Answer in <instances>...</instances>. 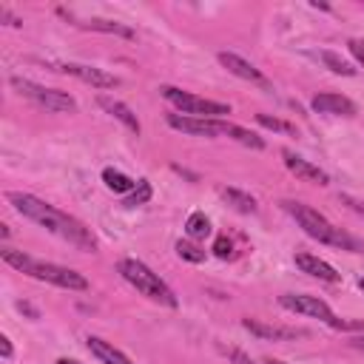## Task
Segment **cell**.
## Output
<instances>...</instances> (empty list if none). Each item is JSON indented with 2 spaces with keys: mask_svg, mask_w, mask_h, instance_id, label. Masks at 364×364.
Segmentation results:
<instances>
[{
  "mask_svg": "<svg viewBox=\"0 0 364 364\" xmlns=\"http://www.w3.org/2000/svg\"><path fill=\"white\" fill-rule=\"evenodd\" d=\"M9 202H11V208H14L20 216H26V219H31L34 225L46 228L48 233L65 239L68 245H74V247H80V250H94V247H97L94 233H91L80 219H74V216L57 210L54 205L43 202L40 196L11 191V193H9Z\"/></svg>",
  "mask_w": 364,
  "mask_h": 364,
  "instance_id": "1",
  "label": "cell"
},
{
  "mask_svg": "<svg viewBox=\"0 0 364 364\" xmlns=\"http://www.w3.org/2000/svg\"><path fill=\"white\" fill-rule=\"evenodd\" d=\"M284 210L299 222V228H301L310 239H316V242H321V245H330V247L353 250V253H361V250H364V245H361L355 236H350L347 230L336 228L327 216H321V213L313 210L310 205H301V202H284Z\"/></svg>",
  "mask_w": 364,
  "mask_h": 364,
  "instance_id": "2",
  "label": "cell"
},
{
  "mask_svg": "<svg viewBox=\"0 0 364 364\" xmlns=\"http://www.w3.org/2000/svg\"><path fill=\"white\" fill-rule=\"evenodd\" d=\"M3 262L17 267L20 273H28L31 279H40V282H48V284H57V287H65V290H88V279L71 267H63V264H54V262H40V259H31L28 253L23 250H14V247H3L0 250Z\"/></svg>",
  "mask_w": 364,
  "mask_h": 364,
  "instance_id": "3",
  "label": "cell"
},
{
  "mask_svg": "<svg viewBox=\"0 0 364 364\" xmlns=\"http://www.w3.org/2000/svg\"><path fill=\"white\" fill-rule=\"evenodd\" d=\"M119 273H122V279H125L131 287H136L145 299H151V301H156V304H165V307H176L173 290H171L148 264H142V262H136V259H122V262H119Z\"/></svg>",
  "mask_w": 364,
  "mask_h": 364,
  "instance_id": "4",
  "label": "cell"
},
{
  "mask_svg": "<svg viewBox=\"0 0 364 364\" xmlns=\"http://www.w3.org/2000/svg\"><path fill=\"white\" fill-rule=\"evenodd\" d=\"M11 88L23 97H28L31 102H37L40 108L46 111H57V114H71L77 111V100L68 94V91H60V88H46L40 82H31V80H23V77H11Z\"/></svg>",
  "mask_w": 364,
  "mask_h": 364,
  "instance_id": "5",
  "label": "cell"
},
{
  "mask_svg": "<svg viewBox=\"0 0 364 364\" xmlns=\"http://www.w3.org/2000/svg\"><path fill=\"white\" fill-rule=\"evenodd\" d=\"M159 91H162V97H165L173 108H179L182 114H191V117H208V119H213V117L230 114V108H228L225 102H213V100L196 97V94L182 91V88H173V85H162Z\"/></svg>",
  "mask_w": 364,
  "mask_h": 364,
  "instance_id": "6",
  "label": "cell"
},
{
  "mask_svg": "<svg viewBox=\"0 0 364 364\" xmlns=\"http://www.w3.org/2000/svg\"><path fill=\"white\" fill-rule=\"evenodd\" d=\"M279 304L290 313H301V316H310V318H318L330 327H347L344 321L336 318V313L330 310L327 301H321L318 296H307V293H284L279 296Z\"/></svg>",
  "mask_w": 364,
  "mask_h": 364,
  "instance_id": "7",
  "label": "cell"
},
{
  "mask_svg": "<svg viewBox=\"0 0 364 364\" xmlns=\"http://www.w3.org/2000/svg\"><path fill=\"white\" fill-rule=\"evenodd\" d=\"M168 125L191 136H219L228 131V122L208 119V117H191V114H168Z\"/></svg>",
  "mask_w": 364,
  "mask_h": 364,
  "instance_id": "8",
  "label": "cell"
},
{
  "mask_svg": "<svg viewBox=\"0 0 364 364\" xmlns=\"http://www.w3.org/2000/svg\"><path fill=\"white\" fill-rule=\"evenodd\" d=\"M54 68H57V71H63V74H71V77H77V80H82V82L94 85V88H117V85H119V80H117L114 74H108V71H102V68H97V65L60 63V65H54Z\"/></svg>",
  "mask_w": 364,
  "mask_h": 364,
  "instance_id": "9",
  "label": "cell"
},
{
  "mask_svg": "<svg viewBox=\"0 0 364 364\" xmlns=\"http://www.w3.org/2000/svg\"><path fill=\"white\" fill-rule=\"evenodd\" d=\"M219 63L230 71V74H236V77H242V80H250V82H256V85H270L267 80H264V74L253 65V63H247V60H242L239 54H233V51H219Z\"/></svg>",
  "mask_w": 364,
  "mask_h": 364,
  "instance_id": "10",
  "label": "cell"
},
{
  "mask_svg": "<svg viewBox=\"0 0 364 364\" xmlns=\"http://www.w3.org/2000/svg\"><path fill=\"white\" fill-rule=\"evenodd\" d=\"M282 156H284L287 171H290V173H296L299 179H304V182H316V185H327V182H330V176H327L318 165H313V162H307V159L296 156L293 151H284Z\"/></svg>",
  "mask_w": 364,
  "mask_h": 364,
  "instance_id": "11",
  "label": "cell"
},
{
  "mask_svg": "<svg viewBox=\"0 0 364 364\" xmlns=\"http://www.w3.org/2000/svg\"><path fill=\"white\" fill-rule=\"evenodd\" d=\"M313 111L318 114H341V117H353L355 114V102L341 97V94H333V91H324V94H316L313 97Z\"/></svg>",
  "mask_w": 364,
  "mask_h": 364,
  "instance_id": "12",
  "label": "cell"
},
{
  "mask_svg": "<svg viewBox=\"0 0 364 364\" xmlns=\"http://www.w3.org/2000/svg\"><path fill=\"white\" fill-rule=\"evenodd\" d=\"M296 267L301 270V273H307V276H313V279H321V282H338V273H336V267L333 264H327L324 259H318V256H313V253H296Z\"/></svg>",
  "mask_w": 364,
  "mask_h": 364,
  "instance_id": "13",
  "label": "cell"
},
{
  "mask_svg": "<svg viewBox=\"0 0 364 364\" xmlns=\"http://www.w3.org/2000/svg\"><path fill=\"white\" fill-rule=\"evenodd\" d=\"M97 102H100V108H102V111H108L114 119H119V122H122V125H125L131 134H139V131H142V128H139L136 114H134V111H131L125 102H119V100H114V97H100Z\"/></svg>",
  "mask_w": 364,
  "mask_h": 364,
  "instance_id": "14",
  "label": "cell"
},
{
  "mask_svg": "<svg viewBox=\"0 0 364 364\" xmlns=\"http://www.w3.org/2000/svg\"><path fill=\"white\" fill-rule=\"evenodd\" d=\"M253 336H262V338H273V341H284V338H296V336H304L301 330L296 327H276V324H262L256 318H245L242 321Z\"/></svg>",
  "mask_w": 364,
  "mask_h": 364,
  "instance_id": "15",
  "label": "cell"
},
{
  "mask_svg": "<svg viewBox=\"0 0 364 364\" xmlns=\"http://www.w3.org/2000/svg\"><path fill=\"white\" fill-rule=\"evenodd\" d=\"M88 350L102 361V364H134L122 350H117L111 341H102L97 336H88Z\"/></svg>",
  "mask_w": 364,
  "mask_h": 364,
  "instance_id": "16",
  "label": "cell"
},
{
  "mask_svg": "<svg viewBox=\"0 0 364 364\" xmlns=\"http://www.w3.org/2000/svg\"><path fill=\"white\" fill-rule=\"evenodd\" d=\"M82 28H91V31H105V34H117V37H125V40H134L136 34H134V28H128L125 23H117V20H100V17H94V20H85V23H80Z\"/></svg>",
  "mask_w": 364,
  "mask_h": 364,
  "instance_id": "17",
  "label": "cell"
},
{
  "mask_svg": "<svg viewBox=\"0 0 364 364\" xmlns=\"http://www.w3.org/2000/svg\"><path fill=\"white\" fill-rule=\"evenodd\" d=\"M222 199L233 208V210H239V213H256V199L250 196V193H245V191H239V188H225L222 191Z\"/></svg>",
  "mask_w": 364,
  "mask_h": 364,
  "instance_id": "18",
  "label": "cell"
},
{
  "mask_svg": "<svg viewBox=\"0 0 364 364\" xmlns=\"http://www.w3.org/2000/svg\"><path fill=\"white\" fill-rule=\"evenodd\" d=\"M102 182H105V188L114 191V193H131V191L136 188V182H134L131 176H125L122 171H117V168H105V171H102Z\"/></svg>",
  "mask_w": 364,
  "mask_h": 364,
  "instance_id": "19",
  "label": "cell"
},
{
  "mask_svg": "<svg viewBox=\"0 0 364 364\" xmlns=\"http://www.w3.org/2000/svg\"><path fill=\"white\" fill-rule=\"evenodd\" d=\"M185 233H188L191 239H205V236L210 233V219H208L202 210H193V213L188 216V222H185Z\"/></svg>",
  "mask_w": 364,
  "mask_h": 364,
  "instance_id": "20",
  "label": "cell"
},
{
  "mask_svg": "<svg viewBox=\"0 0 364 364\" xmlns=\"http://www.w3.org/2000/svg\"><path fill=\"white\" fill-rule=\"evenodd\" d=\"M225 134H228V136H233L236 142H242V145L253 148V151H262V148H264V139H262V136H256L253 131L242 128V125H230V122H228V131H225Z\"/></svg>",
  "mask_w": 364,
  "mask_h": 364,
  "instance_id": "21",
  "label": "cell"
},
{
  "mask_svg": "<svg viewBox=\"0 0 364 364\" xmlns=\"http://www.w3.org/2000/svg\"><path fill=\"white\" fill-rule=\"evenodd\" d=\"M321 63H324L333 74H341V77H353V74H355V68H353L347 60H341L338 54H333V51H321Z\"/></svg>",
  "mask_w": 364,
  "mask_h": 364,
  "instance_id": "22",
  "label": "cell"
},
{
  "mask_svg": "<svg viewBox=\"0 0 364 364\" xmlns=\"http://www.w3.org/2000/svg\"><path fill=\"white\" fill-rule=\"evenodd\" d=\"M151 193H154V191H151V182H148V179H139V182H136V188H134V191L125 196V205H128V208L145 205V202L151 199Z\"/></svg>",
  "mask_w": 364,
  "mask_h": 364,
  "instance_id": "23",
  "label": "cell"
},
{
  "mask_svg": "<svg viewBox=\"0 0 364 364\" xmlns=\"http://www.w3.org/2000/svg\"><path fill=\"white\" fill-rule=\"evenodd\" d=\"M176 253H179V259H185V262H193V264H199V262H205V250H199L196 245H191V242H176Z\"/></svg>",
  "mask_w": 364,
  "mask_h": 364,
  "instance_id": "24",
  "label": "cell"
},
{
  "mask_svg": "<svg viewBox=\"0 0 364 364\" xmlns=\"http://www.w3.org/2000/svg\"><path fill=\"white\" fill-rule=\"evenodd\" d=\"M256 122H259V125H264V128H270V131L296 134V128H293L290 122H284V119H276V117H267V114H259V117H256Z\"/></svg>",
  "mask_w": 364,
  "mask_h": 364,
  "instance_id": "25",
  "label": "cell"
},
{
  "mask_svg": "<svg viewBox=\"0 0 364 364\" xmlns=\"http://www.w3.org/2000/svg\"><path fill=\"white\" fill-rule=\"evenodd\" d=\"M213 256H219V259H230V256H233V245H230L228 236H216V242H213Z\"/></svg>",
  "mask_w": 364,
  "mask_h": 364,
  "instance_id": "26",
  "label": "cell"
},
{
  "mask_svg": "<svg viewBox=\"0 0 364 364\" xmlns=\"http://www.w3.org/2000/svg\"><path fill=\"white\" fill-rule=\"evenodd\" d=\"M350 54L358 60V65H364V40H350Z\"/></svg>",
  "mask_w": 364,
  "mask_h": 364,
  "instance_id": "27",
  "label": "cell"
},
{
  "mask_svg": "<svg viewBox=\"0 0 364 364\" xmlns=\"http://www.w3.org/2000/svg\"><path fill=\"white\" fill-rule=\"evenodd\" d=\"M225 353H228V355H230L236 364H253V361H250V358H247L242 350H225Z\"/></svg>",
  "mask_w": 364,
  "mask_h": 364,
  "instance_id": "28",
  "label": "cell"
},
{
  "mask_svg": "<svg viewBox=\"0 0 364 364\" xmlns=\"http://www.w3.org/2000/svg\"><path fill=\"white\" fill-rule=\"evenodd\" d=\"M0 355L3 358H11V341H9V336H0Z\"/></svg>",
  "mask_w": 364,
  "mask_h": 364,
  "instance_id": "29",
  "label": "cell"
},
{
  "mask_svg": "<svg viewBox=\"0 0 364 364\" xmlns=\"http://www.w3.org/2000/svg\"><path fill=\"white\" fill-rule=\"evenodd\" d=\"M0 17H3V20H9V26H20V20H17L9 9H3V6H0Z\"/></svg>",
  "mask_w": 364,
  "mask_h": 364,
  "instance_id": "30",
  "label": "cell"
},
{
  "mask_svg": "<svg viewBox=\"0 0 364 364\" xmlns=\"http://www.w3.org/2000/svg\"><path fill=\"white\" fill-rule=\"evenodd\" d=\"M344 202H347L350 208H355L358 213H364V205H361V202H355V199H350V196H344Z\"/></svg>",
  "mask_w": 364,
  "mask_h": 364,
  "instance_id": "31",
  "label": "cell"
},
{
  "mask_svg": "<svg viewBox=\"0 0 364 364\" xmlns=\"http://www.w3.org/2000/svg\"><path fill=\"white\" fill-rule=\"evenodd\" d=\"M57 364H80V361H74V358H57Z\"/></svg>",
  "mask_w": 364,
  "mask_h": 364,
  "instance_id": "32",
  "label": "cell"
},
{
  "mask_svg": "<svg viewBox=\"0 0 364 364\" xmlns=\"http://www.w3.org/2000/svg\"><path fill=\"white\" fill-rule=\"evenodd\" d=\"M353 344H355V347H358V350H361V353H364V336H361V338H355V341H353Z\"/></svg>",
  "mask_w": 364,
  "mask_h": 364,
  "instance_id": "33",
  "label": "cell"
},
{
  "mask_svg": "<svg viewBox=\"0 0 364 364\" xmlns=\"http://www.w3.org/2000/svg\"><path fill=\"white\" fill-rule=\"evenodd\" d=\"M264 364H287V361H279V358H267Z\"/></svg>",
  "mask_w": 364,
  "mask_h": 364,
  "instance_id": "34",
  "label": "cell"
},
{
  "mask_svg": "<svg viewBox=\"0 0 364 364\" xmlns=\"http://www.w3.org/2000/svg\"><path fill=\"white\" fill-rule=\"evenodd\" d=\"M358 287H361V290H364V279H358Z\"/></svg>",
  "mask_w": 364,
  "mask_h": 364,
  "instance_id": "35",
  "label": "cell"
}]
</instances>
